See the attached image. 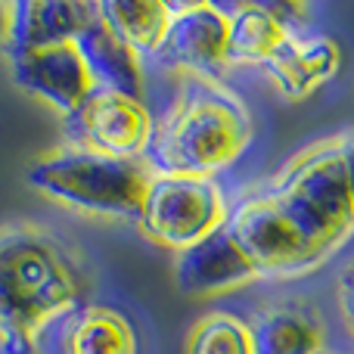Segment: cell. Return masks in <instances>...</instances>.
<instances>
[{"label": "cell", "instance_id": "1", "mask_svg": "<svg viewBox=\"0 0 354 354\" xmlns=\"http://www.w3.org/2000/svg\"><path fill=\"white\" fill-rule=\"evenodd\" d=\"M87 292L91 270L68 239L37 224L0 230V354H35Z\"/></svg>", "mask_w": 354, "mask_h": 354}, {"label": "cell", "instance_id": "2", "mask_svg": "<svg viewBox=\"0 0 354 354\" xmlns=\"http://www.w3.org/2000/svg\"><path fill=\"white\" fill-rule=\"evenodd\" d=\"M252 143V118L243 100L218 78L183 75L174 100L159 118L147 153L153 174L218 177L233 168Z\"/></svg>", "mask_w": 354, "mask_h": 354}, {"label": "cell", "instance_id": "3", "mask_svg": "<svg viewBox=\"0 0 354 354\" xmlns=\"http://www.w3.org/2000/svg\"><path fill=\"white\" fill-rule=\"evenodd\" d=\"M153 171L147 162L112 159L91 149H56L28 168V187L66 208L97 218H140Z\"/></svg>", "mask_w": 354, "mask_h": 354}, {"label": "cell", "instance_id": "4", "mask_svg": "<svg viewBox=\"0 0 354 354\" xmlns=\"http://www.w3.org/2000/svg\"><path fill=\"white\" fill-rule=\"evenodd\" d=\"M268 193L330 258L351 239L354 196L345 171L342 137L301 149L270 180Z\"/></svg>", "mask_w": 354, "mask_h": 354}, {"label": "cell", "instance_id": "5", "mask_svg": "<svg viewBox=\"0 0 354 354\" xmlns=\"http://www.w3.org/2000/svg\"><path fill=\"white\" fill-rule=\"evenodd\" d=\"M227 218H230V205L218 177L153 174L143 196L137 230L149 243L180 255L189 245L221 230Z\"/></svg>", "mask_w": 354, "mask_h": 354}, {"label": "cell", "instance_id": "6", "mask_svg": "<svg viewBox=\"0 0 354 354\" xmlns=\"http://www.w3.org/2000/svg\"><path fill=\"white\" fill-rule=\"evenodd\" d=\"M227 230L258 270V280H299L330 261V255L283 212L268 187L230 208Z\"/></svg>", "mask_w": 354, "mask_h": 354}, {"label": "cell", "instance_id": "7", "mask_svg": "<svg viewBox=\"0 0 354 354\" xmlns=\"http://www.w3.org/2000/svg\"><path fill=\"white\" fill-rule=\"evenodd\" d=\"M68 147L91 149L112 159L143 162L156 134V118L140 97L118 91H93L75 115L66 118Z\"/></svg>", "mask_w": 354, "mask_h": 354}, {"label": "cell", "instance_id": "8", "mask_svg": "<svg viewBox=\"0 0 354 354\" xmlns=\"http://www.w3.org/2000/svg\"><path fill=\"white\" fill-rule=\"evenodd\" d=\"M174 16L168 25L156 62L183 75L218 78L230 62V12L218 3H171Z\"/></svg>", "mask_w": 354, "mask_h": 354}, {"label": "cell", "instance_id": "9", "mask_svg": "<svg viewBox=\"0 0 354 354\" xmlns=\"http://www.w3.org/2000/svg\"><path fill=\"white\" fill-rule=\"evenodd\" d=\"M10 75L16 87L44 100L66 118L75 115L84 106V100L97 91V81L87 68L78 41L10 53Z\"/></svg>", "mask_w": 354, "mask_h": 354}, {"label": "cell", "instance_id": "10", "mask_svg": "<svg viewBox=\"0 0 354 354\" xmlns=\"http://www.w3.org/2000/svg\"><path fill=\"white\" fill-rule=\"evenodd\" d=\"M258 280V270L230 236L227 224L174 258V283L183 295L208 299Z\"/></svg>", "mask_w": 354, "mask_h": 354}, {"label": "cell", "instance_id": "11", "mask_svg": "<svg viewBox=\"0 0 354 354\" xmlns=\"http://www.w3.org/2000/svg\"><path fill=\"white\" fill-rule=\"evenodd\" d=\"M41 354H140L137 330L118 308L87 301L68 317H62L47 339Z\"/></svg>", "mask_w": 354, "mask_h": 354}, {"label": "cell", "instance_id": "12", "mask_svg": "<svg viewBox=\"0 0 354 354\" xmlns=\"http://www.w3.org/2000/svg\"><path fill=\"white\" fill-rule=\"evenodd\" d=\"M93 16H97V3L87 0H16L6 53L72 44L84 35Z\"/></svg>", "mask_w": 354, "mask_h": 354}, {"label": "cell", "instance_id": "13", "mask_svg": "<svg viewBox=\"0 0 354 354\" xmlns=\"http://www.w3.org/2000/svg\"><path fill=\"white\" fill-rule=\"evenodd\" d=\"M339 66H342V50L333 37L301 31L283 44V50L264 66V72L283 97L301 103L314 91H320L339 72Z\"/></svg>", "mask_w": 354, "mask_h": 354}, {"label": "cell", "instance_id": "14", "mask_svg": "<svg viewBox=\"0 0 354 354\" xmlns=\"http://www.w3.org/2000/svg\"><path fill=\"white\" fill-rule=\"evenodd\" d=\"M255 354H326V330L314 308L286 301L249 320Z\"/></svg>", "mask_w": 354, "mask_h": 354}, {"label": "cell", "instance_id": "15", "mask_svg": "<svg viewBox=\"0 0 354 354\" xmlns=\"http://www.w3.org/2000/svg\"><path fill=\"white\" fill-rule=\"evenodd\" d=\"M78 47L100 91H118L143 100V59L100 19V12L78 37Z\"/></svg>", "mask_w": 354, "mask_h": 354}, {"label": "cell", "instance_id": "16", "mask_svg": "<svg viewBox=\"0 0 354 354\" xmlns=\"http://www.w3.org/2000/svg\"><path fill=\"white\" fill-rule=\"evenodd\" d=\"M230 66H268L283 44L295 35L270 3H239L230 6Z\"/></svg>", "mask_w": 354, "mask_h": 354}, {"label": "cell", "instance_id": "17", "mask_svg": "<svg viewBox=\"0 0 354 354\" xmlns=\"http://www.w3.org/2000/svg\"><path fill=\"white\" fill-rule=\"evenodd\" d=\"M97 12L140 59H156L165 44L174 6L162 0H100Z\"/></svg>", "mask_w": 354, "mask_h": 354}, {"label": "cell", "instance_id": "18", "mask_svg": "<svg viewBox=\"0 0 354 354\" xmlns=\"http://www.w3.org/2000/svg\"><path fill=\"white\" fill-rule=\"evenodd\" d=\"M187 354H255L249 320L230 311H208L193 324Z\"/></svg>", "mask_w": 354, "mask_h": 354}, {"label": "cell", "instance_id": "19", "mask_svg": "<svg viewBox=\"0 0 354 354\" xmlns=\"http://www.w3.org/2000/svg\"><path fill=\"white\" fill-rule=\"evenodd\" d=\"M336 305H339V314H342V324L348 326L351 336H354V261L342 270V274H339Z\"/></svg>", "mask_w": 354, "mask_h": 354}, {"label": "cell", "instance_id": "20", "mask_svg": "<svg viewBox=\"0 0 354 354\" xmlns=\"http://www.w3.org/2000/svg\"><path fill=\"white\" fill-rule=\"evenodd\" d=\"M342 156H345V171H348L351 196H354V134H345L342 137Z\"/></svg>", "mask_w": 354, "mask_h": 354}, {"label": "cell", "instance_id": "21", "mask_svg": "<svg viewBox=\"0 0 354 354\" xmlns=\"http://www.w3.org/2000/svg\"><path fill=\"white\" fill-rule=\"evenodd\" d=\"M10 19H12V3H0V50L10 47Z\"/></svg>", "mask_w": 354, "mask_h": 354}, {"label": "cell", "instance_id": "22", "mask_svg": "<svg viewBox=\"0 0 354 354\" xmlns=\"http://www.w3.org/2000/svg\"><path fill=\"white\" fill-rule=\"evenodd\" d=\"M35 354H41V351H35Z\"/></svg>", "mask_w": 354, "mask_h": 354}]
</instances>
